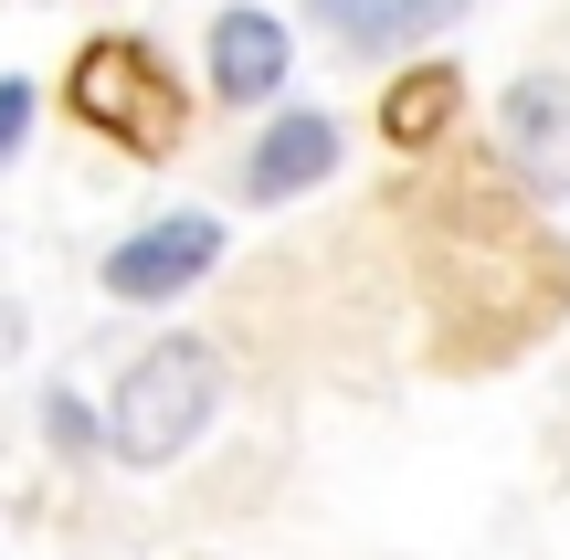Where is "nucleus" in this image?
<instances>
[{
  "label": "nucleus",
  "instance_id": "7",
  "mask_svg": "<svg viewBox=\"0 0 570 560\" xmlns=\"http://www.w3.org/2000/svg\"><path fill=\"white\" fill-rule=\"evenodd\" d=\"M454 106H465V75H454V63H412V75H391V96H381V138L391 148H433L454 127Z\"/></svg>",
  "mask_w": 570,
  "mask_h": 560
},
{
  "label": "nucleus",
  "instance_id": "2",
  "mask_svg": "<svg viewBox=\"0 0 570 560\" xmlns=\"http://www.w3.org/2000/svg\"><path fill=\"white\" fill-rule=\"evenodd\" d=\"M63 106H75V127L138 148V159H159V148L180 138V85H169L159 53H148V42H127V32H106V42H85V53H75Z\"/></svg>",
  "mask_w": 570,
  "mask_h": 560
},
{
  "label": "nucleus",
  "instance_id": "6",
  "mask_svg": "<svg viewBox=\"0 0 570 560\" xmlns=\"http://www.w3.org/2000/svg\"><path fill=\"white\" fill-rule=\"evenodd\" d=\"M275 85H285V21L275 11H223L212 21V96L265 106Z\"/></svg>",
  "mask_w": 570,
  "mask_h": 560
},
{
  "label": "nucleus",
  "instance_id": "3",
  "mask_svg": "<svg viewBox=\"0 0 570 560\" xmlns=\"http://www.w3.org/2000/svg\"><path fill=\"white\" fill-rule=\"evenodd\" d=\"M497 159H508L518 190L570 202V75L560 63H539V75L508 85V106H497Z\"/></svg>",
  "mask_w": 570,
  "mask_h": 560
},
{
  "label": "nucleus",
  "instance_id": "10",
  "mask_svg": "<svg viewBox=\"0 0 570 560\" xmlns=\"http://www.w3.org/2000/svg\"><path fill=\"white\" fill-rule=\"evenodd\" d=\"M21 127H32V85H11V75H0V159L21 148Z\"/></svg>",
  "mask_w": 570,
  "mask_h": 560
},
{
  "label": "nucleus",
  "instance_id": "5",
  "mask_svg": "<svg viewBox=\"0 0 570 560\" xmlns=\"http://www.w3.org/2000/svg\"><path fill=\"white\" fill-rule=\"evenodd\" d=\"M327 169H338V117L296 106V117H275L265 138H254V159H244V190H254V202H296V190H317Z\"/></svg>",
  "mask_w": 570,
  "mask_h": 560
},
{
  "label": "nucleus",
  "instance_id": "9",
  "mask_svg": "<svg viewBox=\"0 0 570 560\" xmlns=\"http://www.w3.org/2000/svg\"><path fill=\"white\" fill-rule=\"evenodd\" d=\"M42 423H53V444H63V455H85V444H96V413H85L75 392H53V413H42Z\"/></svg>",
  "mask_w": 570,
  "mask_h": 560
},
{
  "label": "nucleus",
  "instance_id": "4",
  "mask_svg": "<svg viewBox=\"0 0 570 560\" xmlns=\"http://www.w3.org/2000/svg\"><path fill=\"white\" fill-rule=\"evenodd\" d=\"M212 265H223V223H212V212H169V223L127 233V244L106 254V296H127V307H169V296H190Z\"/></svg>",
  "mask_w": 570,
  "mask_h": 560
},
{
  "label": "nucleus",
  "instance_id": "1",
  "mask_svg": "<svg viewBox=\"0 0 570 560\" xmlns=\"http://www.w3.org/2000/svg\"><path fill=\"white\" fill-rule=\"evenodd\" d=\"M212 402H223V360H212L202 338H159V350L117 381V402H106V444H117L127 465H169L212 423Z\"/></svg>",
  "mask_w": 570,
  "mask_h": 560
},
{
  "label": "nucleus",
  "instance_id": "11",
  "mask_svg": "<svg viewBox=\"0 0 570 560\" xmlns=\"http://www.w3.org/2000/svg\"><path fill=\"white\" fill-rule=\"evenodd\" d=\"M444 11H465V0H402V32H423V21H444Z\"/></svg>",
  "mask_w": 570,
  "mask_h": 560
},
{
  "label": "nucleus",
  "instance_id": "8",
  "mask_svg": "<svg viewBox=\"0 0 570 560\" xmlns=\"http://www.w3.org/2000/svg\"><path fill=\"white\" fill-rule=\"evenodd\" d=\"M317 21L348 42H402V0H317Z\"/></svg>",
  "mask_w": 570,
  "mask_h": 560
}]
</instances>
